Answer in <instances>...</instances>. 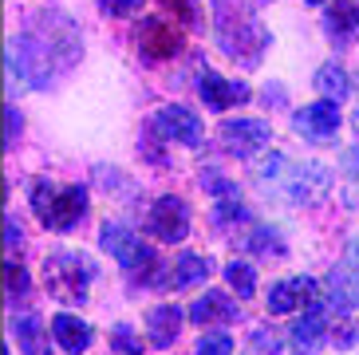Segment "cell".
I'll return each instance as SVG.
<instances>
[{"label":"cell","instance_id":"cell-24","mask_svg":"<svg viewBox=\"0 0 359 355\" xmlns=\"http://www.w3.org/2000/svg\"><path fill=\"white\" fill-rule=\"evenodd\" d=\"M249 245H253V249H261L264 257H269V253H273V257H285V241L276 237L273 229H257V233H253V241H249Z\"/></svg>","mask_w":359,"mask_h":355},{"label":"cell","instance_id":"cell-33","mask_svg":"<svg viewBox=\"0 0 359 355\" xmlns=\"http://www.w3.org/2000/svg\"><path fill=\"white\" fill-rule=\"evenodd\" d=\"M348 264H351V269H355V276H359V241H355V245H351V253H348Z\"/></svg>","mask_w":359,"mask_h":355},{"label":"cell","instance_id":"cell-1","mask_svg":"<svg viewBox=\"0 0 359 355\" xmlns=\"http://www.w3.org/2000/svg\"><path fill=\"white\" fill-rule=\"evenodd\" d=\"M79 55V40L75 28L64 24L60 32H40L28 24L16 43H8V67H20L24 79L32 87H48L55 79V72H67Z\"/></svg>","mask_w":359,"mask_h":355},{"label":"cell","instance_id":"cell-27","mask_svg":"<svg viewBox=\"0 0 359 355\" xmlns=\"http://www.w3.org/2000/svg\"><path fill=\"white\" fill-rule=\"evenodd\" d=\"M24 284H28V272L16 269V264H8V293H12V296L24 293Z\"/></svg>","mask_w":359,"mask_h":355},{"label":"cell","instance_id":"cell-20","mask_svg":"<svg viewBox=\"0 0 359 355\" xmlns=\"http://www.w3.org/2000/svg\"><path fill=\"white\" fill-rule=\"evenodd\" d=\"M359 28V0H336L327 12V32L336 36H351Z\"/></svg>","mask_w":359,"mask_h":355},{"label":"cell","instance_id":"cell-4","mask_svg":"<svg viewBox=\"0 0 359 355\" xmlns=\"http://www.w3.org/2000/svg\"><path fill=\"white\" fill-rule=\"evenodd\" d=\"M32 209L43 217V225L55 233L75 229V221L87 213V189L83 186H67V189H52L48 182H36L32 189Z\"/></svg>","mask_w":359,"mask_h":355},{"label":"cell","instance_id":"cell-17","mask_svg":"<svg viewBox=\"0 0 359 355\" xmlns=\"http://www.w3.org/2000/svg\"><path fill=\"white\" fill-rule=\"evenodd\" d=\"M52 335H55V347H64V351H72V355L91 347V328H87L79 316H55Z\"/></svg>","mask_w":359,"mask_h":355},{"label":"cell","instance_id":"cell-18","mask_svg":"<svg viewBox=\"0 0 359 355\" xmlns=\"http://www.w3.org/2000/svg\"><path fill=\"white\" fill-rule=\"evenodd\" d=\"M12 335L28 355H48V335H43L40 316H12Z\"/></svg>","mask_w":359,"mask_h":355},{"label":"cell","instance_id":"cell-30","mask_svg":"<svg viewBox=\"0 0 359 355\" xmlns=\"http://www.w3.org/2000/svg\"><path fill=\"white\" fill-rule=\"evenodd\" d=\"M4 115H8V147H12V138L20 135V115H16V107H8Z\"/></svg>","mask_w":359,"mask_h":355},{"label":"cell","instance_id":"cell-12","mask_svg":"<svg viewBox=\"0 0 359 355\" xmlns=\"http://www.w3.org/2000/svg\"><path fill=\"white\" fill-rule=\"evenodd\" d=\"M178 48H182V36L174 28H166V24L147 20L138 28V52L147 55V60H170Z\"/></svg>","mask_w":359,"mask_h":355},{"label":"cell","instance_id":"cell-6","mask_svg":"<svg viewBox=\"0 0 359 355\" xmlns=\"http://www.w3.org/2000/svg\"><path fill=\"white\" fill-rule=\"evenodd\" d=\"M147 229L154 233L158 241H166V245L186 241V233H190V209H186V201L174 198V194L158 198L154 206H150V213H147Z\"/></svg>","mask_w":359,"mask_h":355},{"label":"cell","instance_id":"cell-11","mask_svg":"<svg viewBox=\"0 0 359 355\" xmlns=\"http://www.w3.org/2000/svg\"><path fill=\"white\" fill-rule=\"evenodd\" d=\"M182 320H190V316L182 312V308H174V304L150 308L147 312V340H150V347H170L174 344L178 332H182Z\"/></svg>","mask_w":359,"mask_h":355},{"label":"cell","instance_id":"cell-3","mask_svg":"<svg viewBox=\"0 0 359 355\" xmlns=\"http://www.w3.org/2000/svg\"><path fill=\"white\" fill-rule=\"evenodd\" d=\"M99 241H103V249L111 253L123 269L147 272L150 288H166V284H162V269H158V261H154V249H147L142 237H138L130 225H123V221H107L103 233H99Z\"/></svg>","mask_w":359,"mask_h":355},{"label":"cell","instance_id":"cell-19","mask_svg":"<svg viewBox=\"0 0 359 355\" xmlns=\"http://www.w3.org/2000/svg\"><path fill=\"white\" fill-rule=\"evenodd\" d=\"M210 276V261L198 257V253H182L178 264H174V288H190V284H201Z\"/></svg>","mask_w":359,"mask_h":355},{"label":"cell","instance_id":"cell-7","mask_svg":"<svg viewBox=\"0 0 359 355\" xmlns=\"http://www.w3.org/2000/svg\"><path fill=\"white\" fill-rule=\"evenodd\" d=\"M269 138H273V126L257 123V119H233V123H222V142L229 154H261L269 147Z\"/></svg>","mask_w":359,"mask_h":355},{"label":"cell","instance_id":"cell-23","mask_svg":"<svg viewBox=\"0 0 359 355\" xmlns=\"http://www.w3.org/2000/svg\"><path fill=\"white\" fill-rule=\"evenodd\" d=\"M194 355H233V340L225 332H213V335H201Z\"/></svg>","mask_w":359,"mask_h":355},{"label":"cell","instance_id":"cell-8","mask_svg":"<svg viewBox=\"0 0 359 355\" xmlns=\"http://www.w3.org/2000/svg\"><path fill=\"white\" fill-rule=\"evenodd\" d=\"M292 126H296V135L312 138V142H327V138L339 130V111H336L332 99H320V103L300 107L296 119H292Z\"/></svg>","mask_w":359,"mask_h":355},{"label":"cell","instance_id":"cell-13","mask_svg":"<svg viewBox=\"0 0 359 355\" xmlns=\"http://www.w3.org/2000/svg\"><path fill=\"white\" fill-rule=\"evenodd\" d=\"M312 293H316V284L308 281V276L280 281L273 293H269V312H273V316H288V312H296L304 300H312Z\"/></svg>","mask_w":359,"mask_h":355},{"label":"cell","instance_id":"cell-5","mask_svg":"<svg viewBox=\"0 0 359 355\" xmlns=\"http://www.w3.org/2000/svg\"><path fill=\"white\" fill-rule=\"evenodd\" d=\"M43 276H48V293L60 296V300H72V304H83L87 300V281L95 276V264L79 257V253L64 249V253H52L43 261Z\"/></svg>","mask_w":359,"mask_h":355},{"label":"cell","instance_id":"cell-32","mask_svg":"<svg viewBox=\"0 0 359 355\" xmlns=\"http://www.w3.org/2000/svg\"><path fill=\"white\" fill-rule=\"evenodd\" d=\"M348 170H351V178H359V147L348 150Z\"/></svg>","mask_w":359,"mask_h":355},{"label":"cell","instance_id":"cell-9","mask_svg":"<svg viewBox=\"0 0 359 355\" xmlns=\"http://www.w3.org/2000/svg\"><path fill=\"white\" fill-rule=\"evenodd\" d=\"M154 126H158L162 138H174L182 147H198L201 142V123L186 107H162L158 115H154Z\"/></svg>","mask_w":359,"mask_h":355},{"label":"cell","instance_id":"cell-22","mask_svg":"<svg viewBox=\"0 0 359 355\" xmlns=\"http://www.w3.org/2000/svg\"><path fill=\"white\" fill-rule=\"evenodd\" d=\"M225 281L233 284V293L241 296V300H249V296L257 293V276H253V269L245 261H233L229 269H225Z\"/></svg>","mask_w":359,"mask_h":355},{"label":"cell","instance_id":"cell-28","mask_svg":"<svg viewBox=\"0 0 359 355\" xmlns=\"http://www.w3.org/2000/svg\"><path fill=\"white\" fill-rule=\"evenodd\" d=\"M162 4H166L170 12H178V20H186V24L194 20V4L190 0H162Z\"/></svg>","mask_w":359,"mask_h":355},{"label":"cell","instance_id":"cell-25","mask_svg":"<svg viewBox=\"0 0 359 355\" xmlns=\"http://www.w3.org/2000/svg\"><path fill=\"white\" fill-rule=\"evenodd\" d=\"M115 344H118V351H123V355H138V351H142V344H135V335H130L127 324L115 328Z\"/></svg>","mask_w":359,"mask_h":355},{"label":"cell","instance_id":"cell-16","mask_svg":"<svg viewBox=\"0 0 359 355\" xmlns=\"http://www.w3.org/2000/svg\"><path fill=\"white\" fill-rule=\"evenodd\" d=\"M327 296H332V308H339V312H351L359 304V276L351 264L332 269V276H327Z\"/></svg>","mask_w":359,"mask_h":355},{"label":"cell","instance_id":"cell-10","mask_svg":"<svg viewBox=\"0 0 359 355\" xmlns=\"http://www.w3.org/2000/svg\"><path fill=\"white\" fill-rule=\"evenodd\" d=\"M198 91H201V99H205V107H213V111H229V107H237V103L249 99V87H245V83H229V79H222L217 72L201 75Z\"/></svg>","mask_w":359,"mask_h":355},{"label":"cell","instance_id":"cell-35","mask_svg":"<svg viewBox=\"0 0 359 355\" xmlns=\"http://www.w3.org/2000/svg\"><path fill=\"white\" fill-rule=\"evenodd\" d=\"M355 123H359V111H355Z\"/></svg>","mask_w":359,"mask_h":355},{"label":"cell","instance_id":"cell-21","mask_svg":"<svg viewBox=\"0 0 359 355\" xmlns=\"http://www.w3.org/2000/svg\"><path fill=\"white\" fill-rule=\"evenodd\" d=\"M316 91L327 95V99H344L348 95V72L339 63H324L316 72Z\"/></svg>","mask_w":359,"mask_h":355},{"label":"cell","instance_id":"cell-29","mask_svg":"<svg viewBox=\"0 0 359 355\" xmlns=\"http://www.w3.org/2000/svg\"><path fill=\"white\" fill-rule=\"evenodd\" d=\"M253 344H257V351H253V355H276V340H273V335L257 332V335H253Z\"/></svg>","mask_w":359,"mask_h":355},{"label":"cell","instance_id":"cell-31","mask_svg":"<svg viewBox=\"0 0 359 355\" xmlns=\"http://www.w3.org/2000/svg\"><path fill=\"white\" fill-rule=\"evenodd\" d=\"M8 249H16V245H20V229H16V217H8Z\"/></svg>","mask_w":359,"mask_h":355},{"label":"cell","instance_id":"cell-34","mask_svg":"<svg viewBox=\"0 0 359 355\" xmlns=\"http://www.w3.org/2000/svg\"><path fill=\"white\" fill-rule=\"evenodd\" d=\"M308 4H324V0H308Z\"/></svg>","mask_w":359,"mask_h":355},{"label":"cell","instance_id":"cell-26","mask_svg":"<svg viewBox=\"0 0 359 355\" xmlns=\"http://www.w3.org/2000/svg\"><path fill=\"white\" fill-rule=\"evenodd\" d=\"M99 4H103V12H111V16H130V12H138L142 0H99Z\"/></svg>","mask_w":359,"mask_h":355},{"label":"cell","instance_id":"cell-14","mask_svg":"<svg viewBox=\"0 0 359 355\" xmlns=\"http://www.w3.org/2000/svg\"><path fill=\"white\" fill-rule=\"evenodd\" d=\"M288 335H292V344H296V351H300V355H312L327 340V316L320 312V308H308V312L292 324V332H288Z\"/></svg>","mask_w":359,"mask_h":355},{"label":"cell","instance_id":"cell-2","mask_svg":"<svg viewBox=\"0 0 359 355\" xmlns=\"http://www.w3.org/2000/svg\"><path fill=\"white\" fill-rule=\"evenodd\" d=\"M264 182H276V189H285V198L296 206H316L332 189V174L320 162H288L285 154H273L261 166Z\"/></svg>","mask_w":359,"mask_h":355},{"label":"cell","instance_id":"cell-15","mask_svg":"<svg viewBox=\"0 0 359 355\" xmlns=\"http://www.w3.org/2000/svg\"><path fill=\"white\" fill-rule=\"evenodd\" d=\"M190 320L194 324H229V320H237V304L222 293H205L194 300Z\"/></svg>","mask_w":359,"mask_h":355}]
</instances>
